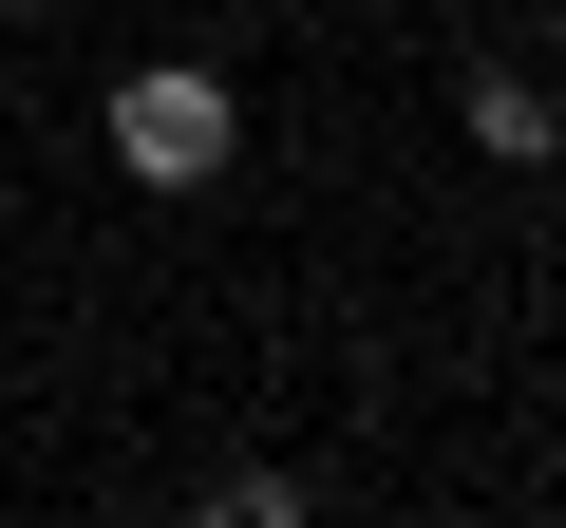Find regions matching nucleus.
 Wrapping results in <instances>:
<instances>
[{"label":"nucleus","mask_w":566,"mask_h":528,"mask_svg":"<svg viewBox=\"0 0 566 528\" xmlns=\"http://www.w3.org/2000/svg\"><path fill=\"white\" fill-rule=\"evenodd\" d=\"M245 151V114H227V76H189V57H151V76H114V170L133 189H208Z\"/></svg>","instance_id":"nucleus-1"},{"label":"nucleus","mask_w":566,"mask_h":528,"mask_svg":"<svg viewBox=\"0 0 566 528\" xmlns=\"http://www.w3.org/2000/svg\"><path fill=\"white\" fill-rule=\"evenodd\" d=\"M472 151H491V170H547V151H566V95H547V76H472Z\"/></svg>","instance_id":"nucleus-2"}]
</instances>
